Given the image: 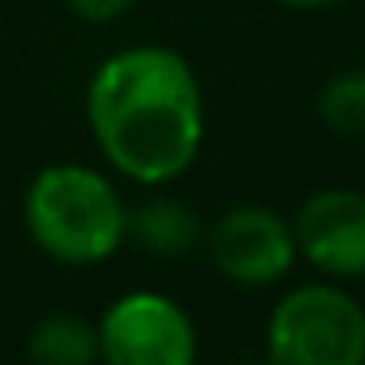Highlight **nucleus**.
I'll return each mask as SVG.
<instances>
[{
  "label": "nucleus",
  "instance_id": "obj_8",
  "mask_svg": "<svg viewBox=\"0 0 365 365\" xmlns=\"http://www.w3.org/2000/svg\"><path fill=\"white\" fill-rule=\"evenodd\" d=\"M28 361L32 365H95L98 361V326L83 314L56 310L40 318L28 334Z\"/></svg>",
  "mask_w": 365,
  "mask_h": 365
},
{
  "label": "nucleus",
  "instance_id": "obj_4",
  "mask_svg": "<svg viewBox=\"0 0 365 365\" xmlns=\"http://www.w3.org/2000/svg\"><path fill=\"white\" fill-rule=\"evenodd\" d=\"M189 310L158 291H130L98 318V361L106 365H197Z\"/></svg>",
  "mask_w": 365,
  "mask_h": 365
},
{
  "label": "nucleus",
  "instance_id": "obj_7",
  "mask_svg": "<svg viewBox=\"0 0 365 365\" xmlns=\"http://www.w3.org/2000/svg\"><path fill=\"white\" fill-rule=\"evenodd\" d=\"M205 224L181 200H145L138 208H126V240H134L142 252L165 255V259H181V255L197 252L205 244Z\"/></svg>",
  "mask_w": 365,
  "mask_h": 365
},
{
  "label": "nucleus",
  "instance_id": "obj_11",
  "mask_svg": "<svg viewBox=\"0 0 365 365\" xmlns=\"http://www.w3.org/2000/svg\"><path fill=\"white\" fill-rule=\"evenodd\" d=\"M279 9H291V12H326V9H338L346 0H275Z\"/></svg>",
  "mask_w": 365,
  "mask_h": 365
},
{
  "label": "nucleus",
  "instance_id": "obj_2",
  "mask_svg": "<svg viewBox=\"0 0 365 365\" xmlns=\"http://www.w3.org/2000/svg\"><path fill=\"white\" fill-rule=\"evenodd\" d=\"M24 228L48 259L91 267L126 244V205L106 173L59 161L40 169L28 185Z\"/></svg>",
  "mask_w": 365,
  "mask_h": 365
},
{
  "label": "nucleus",
  "instance_id": "obj_3",
  "mask_svg": "<svg viewBox=\"0 0 365 365\" xmlns=\"http://www.w3.org/2000/svg\"><path fill=\"white\" fill-rule=\"evenodd\" d=\"M267 365H365V307L334 279L302 283L271 307Z\"/></svg>",
  "mask_w": 365,
  "mask_h": 365
},
{
  "label": "nucleus",
  "instance_id": "obj_10",
  "mask_svg": "<svg viewBox=\"0 0 365 365\" xmlns=\"http://www.w3.org/2000/svg\"><path fill=\"white\" fill-rule=\"evenodd\" d=\"M63 4L87 24H110V20L126 16L138 0H63Z\"/></svg>",
  "mask_w": 365,
  "mask_h": 365
},
{
  "label": "nucleus",
  "instance_id": "obj_9",
  "mask_svg": "<svg viewBox=\"0 0 365 365\" xmlns=\"http://www.w3.org/2000/svg\"><path fill=\"white\" fill-rule=\"evenodd\" d=\"M318 122L334 138L361 142L365 138V67H341L322 83L314 98Z\"/></svg>",
  "mask_w": 365,
  "mask_h": 365
},
{
  "label": "nucleus",
  "instance_id": "obj_6",
  "mask_svg": "<svg viewBox=\"0 0 365 365\" xmlns=\"http://www.w3.org/2000/svg\"><path fill=\"white\" fill-rule=\"evenodd\" d=\"M299 259L334 283L365 279V192L349 185L310 192L291 220Z\"/></svg>",
  "mask_w": 365,
  "mask_h": 365
},
{
  "label": "nucleus",
  "instance_id": "obj_5",
  "mask_svg": "<svg viewBox=\"0 0 365 365\" xmlns=\"http://www.w3.org/2000/svg\"><path fill=\"white\" fill-rule=\"evenodd\" d=\"M205 247L212 267L236 287H275L299 259L291 220L263 205L228 208L205 232Z\"/></svg>",
  "mask_w": 365,
  "mask_h": 365
},
{
  "label": "nucleus",
  "instance_id": "obj_1",
  "mask_svg": "<svg viewBox=\"0 0 365 365\" xmlns=\"http://www.w3.org/2000/svg\"><path fill=\"white\" fill-rule=\"evenodd\" d=\"M95 145L122 177L169 185L192 169L205 145V91L173 48H126L98 63L87 87Z\"/></svg>",
  "mask_w": 365,
  "mask_h": 365
}]
</instances>
